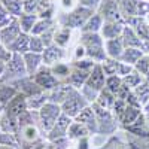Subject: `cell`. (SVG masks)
<instances>
[{"label": "cell", "instance_id": "62", "mask_svg": "<svg viewBox=\"0 0 149 149\" xmlns=\"http://www.w3.org/2000/svg\"><path fill=\"white\" fill-rule=\"evenodd\" d=\"M145 121H146V125L149 128V112H148V113H145Z\"/></svg>", "mask_w": 149, "mask_h": 149}, {"label": "cell", "instance_id": "24", "mask_svg": "<svg viewBox=\"0 0 149 149\" xmlns=\"http://www.w3.org/2000/svg\"><path fill=\"white\" fill-rule=\"evenodd\" d=\"M91 72H85V70H81V69H76L72 66V72H70V76L67 78V84H70L72 86H74L76 90H81L82 86L85 85V82L88 81V76H90Z\"/></svg>", "mask_w": 149, "mask_h": 149}, {"label": "cell", "instance_id": "60", "mask_svg": "<svg viewBox=\"0 0 149 149\" xmlns=\"http://www.w3.org/2000/svg\"><path fill=\"white\" fill-rule=\"evenodd\" d=\"M46 142H43V143H39V145H36V146H33V148H30V149H43V145H45Z\"/></svg>", "mask_w": 149, "mask_h": 149}, {"label": "cell", "instance_id": "58", "mask_svg": "<svg viewBox=\"0 0 149 149\" xmlns=\"http://www.w3.org/2000/svg\"><path fill=\"white\" fill-rule=\"evenodd\" d=\"M0 149H19L18 146H8V145H0Z\"/></svg>", "mask_w": 149, "mask_h": 149}, {"label": "cell", "instance_id": "15", "mask_svg": "<svg viewBox=\"0 0 149 149\" xmlns=\"http://www.w3.org/2000/svg\"><path fill=\"white\" fill-rule=\"evenodd\" d=\"M9 84H12V85H14L15 88L18 90V93L24 94L27 98L43 91V90L40 88V86L33 81V78H31V76H24V78H21V79L12 81V82H9Z\"/></svg>", "mask_w": 149, "mask_h": 149}, {"label": "cell", "instance_id": "21", "mask_svg": "<svg viewBox=\"0 0 149 149\" xmlns=\"http://www.w3.org/2000/svg\"><path fill=\"white\" fill-rule=\"evenodd\" d=\"M104 49H106V54H107V58H115V60H119L124 49V42H122V37H115V39H107L104 40Z\"/></svg>", "mask_w": 149, "mask_h": 149}, {"label": "cell", "instance_id": "7", "mask_svg": "<svg viewBox=\"0 0 149 149\" xmlns=\"http://www.w3.org/2000/svg\"><path fill=\"white\" fill-rule=\"evenodd\" d=\"M94 109V113L97 118V124H98V134H110L113 133L118 127V121L113 116L112 110L103 109L100 106H97L95 103L91 104Z\"/></svg>", "mask_w": 149, "mask_h": 149}, {"label": "cell", "instance_id": "34", "mask_svg": "<svg viewBox=\"0 0 149 149\" xmlns=\"http://www.w3.org/2000/svg\"><path fill=\"white\" fill-rule=\"evenodd\" d=\"M118 6L124 19L137 17V0H118Z\"/></svg>", "mask_w": 149, "mask_h": 149}, {"label": "cell", "instance_id": "2", "mask_svg": "<svg viewBox=\"0 0 149 149\" xmlns=\"http://www.w3.org/2000/svg\"><path fill=\"white\" fill-rule=\"evenodd\" d=\"M86 51V57L94 60L95 63L102 64L107 58L106 49H104V39L100 33H82L81 42Z\"/></svg>", "mask_w": 149, "mask_h": 149}, {"label": "cell", "instance_id": "35", "mask_svg": "<svg viewBox=\"0 0 149 149\" xmlns=\"http://www.w3.org/2000/svg\"><path fill=\"white\" fill-rule=\"evenodd\" d=\"M52 72V74L60 81V82H66L67 78L70 76V72H72V66L67 64V63H63V61H60V63L54 64L49 67Z\"/></svg>", "mask_w": 149, "mask_h": 149}, {"label": "cell", "instance_id": "48", "mask_svg": "<svg viewBox=\"0 0 149 149\" xmlns=\"http://www.w3.org/2000/svg\"><path fill=\"white\" fill-rule=\"evenodd\" d=\"M149 15V0H137V17L146 18Z\"/></svg>", "mask_w": 149, "mask_h": 149}, {"label": "cell", "instance_id": "8", "mask_svg": "<svg viewBox=\"0 0 149 149\" xmlns=\"http://www.w3.org/2000/svg\"><path fill=\"white\" fill-rule=\"evenodd\" d=\"M86 106H90V103L86 102V98L81 94L79 90H74L67 100L61 104V112H63L64 115L70 116V118H76L79 113H81V110L85 109Z\"/></svg>", "mask_w": 149, "mask_h": 149}, {"label": "cell", "instance_id": "54", "mask_svg": "<svg viewBox=\"0 0 149 149\" xmlns=\"http://www.w3.org/2000/svg\"><path fill=\"white\" fill-rule=\"evenodd\" d=\"M76 149H91L90 148V136L88 137H84V139H79L76 140Z\"/></svg>", "mask_w": 149, "mask_h": 149}, {"label": "cell", "instance_id": "46", "mask_svg": "<svg viewBox=\"0 0 149 149\" xmlns=\"http://www.w3.org/2000/svg\"><path fill=\"white\" fill-rule=\"evenodd\" d=\"M0 145H8V146H18V139L15 133H0ZM19 148V146H18Z\"/></svg>", "mask_w": 149, "mask_h": 149}, {"label": "cell", "instance_id": "16", "mask_svg": "<svg viewBox=\"0 0 149 149\" xmlns=\"http://www.w3.org/2000/svg\"><path fill=\"white\" fill-rule=\"evenodd\" d=\"M64 51H66L64 48H61V46H58V45H55V43L46 46L45 51L42 52L43 66L51 67V66L60 63V61H63V60H64V55H66Z\"/></svg>", "mask_w": 149, "mask_h": 149}, {"label": "cell", "instance_id": "14", "mask_svg": "<svg viewBox=\"0 0 149 149\" xmlns=\"http://www.w3.org/2000/svg\"><path fill=\"white\" fill-rule=\"evenodd\" d=\"M21 33H22V30L19 26V21H18V18H14V21L10 24H8L3 29H0V43L10 48V45L17 40V37Z\"/></svg>", "mask_w": 149, "mask_h": 149}, {"label": "cell", "instance_id": "23", "mask_svg": "<svg viewBox=\"0 0 149 149\" xmlns=\"http://www.w3.org/2000/svg\"><path fill=\"white\" fill-rule=\"evenodd\" d=\"M124 27H125V22H103L100 34L104 40L115 39V37H119L122 34Z\"/></svg>", "mask_w": 149, "mask_h": 149}, {"label": "cell", "instance_id": "45", "mask_svg": "<svg viewBox=\"0 0 149 149\" xmlns=\"http://www.w3.org/2000/svg\"><path fill=\"white\" fill-rule=\"evenodd\" d=\"M45 43L42 40L40 36H36V34H30V51L36 52V54H42L45 51Z\"/></svg>", "mask_w": 149, "mask_h": 149}, {"label": "cell", "instance_id": "3", "mask_svg": "<svg viewBox=\"0 0 149 149\" xmlns=\"http://www.w3.org/2000/svg\"><path fill=\"white\" fill-rule=\"evenodd\" d=\"M42 136L43 131L40 130L39 124H31V125H24L18 128L17 133V139H18V146L19 149H30L39 143H43V137ZM46 137V136H45Z\"/></svg>", "mask_w": 149, "mask_h": 149}, {"label": "cell", "instance_id": "18", "mask_svg": "<svg viewBox=\"0 0 149 149\" xmlns=\"http://www.w3.org/2000/svg\"><path fill=\"white\" fill-rule=\"evenodd\" d=\"M76 90L74 86H72L70 84L67 82H60V85H57L54 90H51L48 94H49V102H52V103H57V104H63L69 95Z\"/></svg>", "mask_w": 149, "mask_h": 149}, {"label": "cell", "instance_id": "12", "mask_svg": "<svg viewBox=\"0 0 149 149\" xmlns=\"http://www.w3.org/2000/svg\"><path fill=\"white\" fill-rule=\"evenodd\" d=\"M29 110V106H27V97L18 93L12 100L8 103V106L5 107L3 110V113L8 115L9 118H14V119H18L24 112H27Z\"/></svg>", "mask_w": 149, "mask_h": 149}, {"label": "cell", "instance_id": "33", "mask_svg": "<svg viewBox=\"0 0 149 149\" xmlns=\"http://www.w3.org/2000/svg\"><path fill=\"white\" fill-rule=\"evenodd\" d=\"M127 131L136 134V136H143V137H148L149 136V128L146 125V121H145V113H142L137 119H136L131 125L125 127Z\"/></svg>", "mask_w": 149, "mask_h": 149}, {"label": "cell", "instance_id": "57", "mask_svg": "<svg viewBox=\"0 0 149 149\" xmlns=\"http://www.w3.org/2000/svg\"><path fill=\"white\" fill-rule=\"evenodd\" d=\"M43 149H55V148H54V145H52L51 142H48V140H46V143L43 145Z\"/></svg>", "mask_w": 149, "mask_h": 149}, {"label": "cell", "instance_id": "63", "mask_svg": "<svg viewBox=\"0 0 149 149\" xmlns=\"http://www.w3.org/2000/svg\"><path fill=\"white\" fill-rule=\"evenodd\" d=\"M0 133H2V121H0Z\"/></svg>", "mask_w": 149, "mask_h": 149}, {"label": "cell", "instance_id": "41", "mask_svg": "<svg viewBox=\"0 0 149 149\" xmlns=\"http://www.w3.org/2000/svg\"><path fill=\"white\" fill-rule=\"evenodd\" d=\"M133 93L136 94V97L139 98V102L142 103V106L146 104V102L149 100V81L146 79L143 84H140L137 88H134Z\"/></svg>", "mask_w": 149, "mask_h": 149}, {"label": "cell", "instance_id": "53", "mask_svg": "<svg viewBox=\"0 0 149 149\" xmlns=\"http://www.w3.org/2000/svg\"><path fill=\"white\" fill-rule=\"evenodd\" d=\"M79 2V5L81 6H84V8H88V9H97L98 8V5H100V2L102 0H78Z\"/></svg>", "mask_w": 149, "mask_h": 149}, {"label": "cell", "instance_id": "6", "mask_svg": "<svg viewBox=\"0 0 149 149\" xmlns=\"http://www.w3.org/2000/svg\"><path fill=\"white\" fill-rule=\"evenodd\" d=\"M24 76H29L27 69H26V63H24V57L21 54H15L12 55V58L6 63V70L5 74L2 76L0 82H12V81H17L21 79Z\"/></svg>", "mask_w": 149, "mask_h": 149}, {"label": "cell", "instance_id": "5", "mask_svg": "<svg viewBox=\"0 0 149 149\" xmlns=\"http://www.w3.org/2000/svg\"><path fill=\"white\" fill-rule=\"evenodd\" d=\"M94 14L93 9L84 8V6H76L74 9L69 10L67 14H64L63 17L60 18V26L63 27H69V29H82V26L86 22L91 15Z\"/></svg>", "mask_w": 149, "mask_h": 149}, {"label": "cell", "instance_id": "55", "mask_svg": "<svg viewBox=\"0 0 149 149\" xmlns=\"http://www.w3.org/2000/svg\"><path fill=\"white\" fill-rule=\"evenodd\" d=\"M61 6H63L66 10H72L74 9V0H61Z\"/></svg>", "mask_w": 149, "mask_h": 149}, {"label": "cell", "instance_id": "49", "mask_svg": "<svg viewBox=\"0 0 149 149\" xmlns=\"http://www.w3.org/2000/svg\"><path fill=\"white\" fill-rule=\"evenodd\" d=\"M39 2L40 0H24V12H27V14H36L37 8H39Z\"/></svg>", "mask_w": 149, "mask_h": 149}, {"label": "cell", "instance_id": "37", "mask_svg": "<svg viewBox=\"0 0 149 149\" xmlns=\"http://www.w3.org/2000/svg\"><path fill=\"white\" fill-rule=\"evenodd\" d=\"M37 19H39V17H37L36 14H27V12H22V14L18 17V21H19L22 33H29L30 34Z\"/></svg>", "mask_w": 149, "mask_h": 149}, {"label": "cell", "instance_id": "40", "mask_svg": "<svg viewBox=\"0 0 149 149\" xmlns=\"http://www.w3.org/2000/svg\"><path fill=\"white\" fill-rule=\"evenodd\" d=\"M145 81H146V79L142 76L139 72H136V70H133L130 74H127V76H124V78H122V84H124V85H127L130 90L137 88V86H139L140 84H143Z\"/></svg>", "mask_w": 149, "mask_h": 149}, {"label": "cell", "instance_id": "28", "mask_svg": "<svg viewBox=\"0 0 149 149\" xmlns=\"http://www.w3.org/2000/svg\"><path fill=\"white\" fill-rule=\"evenodd\" d=\"M143 54H145L143 49H139V48H125L119 60L122 61V63L130 64V66L134 67L136 64H137V61L143 57Z\"/></svg>", "mask_w": 149, "mask_h": 149}, {"label": "cell", "instance_id": "11", "mask_svg": "<svg viewBox=\"0 0 149 149\" xmlns=\"http://www.w3.org/2000/svg\"><path fill=\"white\" fill-rule=\"evenodd\" d=\"M102 67L106 73V76H127V74H130L134 67L130 66V64H125V63H122L121 60H115V58H106L103 63H102Z\"/></svg>", "mask_w": 149, "mask_h": 149}, {"label": "cell", "instance_id": "1", "mask_svg": "<svg viewBox=\"0 0 149 149\" xmlns=\"http://www.w3.org/2000/svg\"><path fill=\"white\" fill-rule=\"evenodd\" d=\"M106 78H107V76H106V73H104L102 64H97V66L91 70L90 76H88V81H86L85 85L79 90L81 94L86 98V102H88L90 104H93V103L95 102L98 93L104 88Z\"/></svg>", "mask_w": 149, "mask_h": 149}, {"label": "cell", "instance_id": "51", "mask_svg": "<svg viewBox=\"0 0 149 149\" xmlns=\"http://www.w3.org/2000/svg\"><path fill=\"white\" fill-rule=\"evenodd\" d=\"M82 58H86V51L82 43H79L76 48H74V52H73V61L76 60H82Z\"/></svg>", "mask_w": 149, "mask_h": 149}, {"label": "cell", "instance_id": "64", "mask_svg": "<svg viewBox=\"0 0 149 149\" xmlns=\"http://www.w3.org/2000/svg\"><path fill=\"white\" fill-rule=\"evenodd\" d=\"M146 21H148V22H149V15H148V17H146Z\"/></svg>", "mask_w": 149, "mask_h": 149}, {"label": "cell", "instance_id": "9", "mask_svg": "<svg viewBox=\"0 0 149 149\" xmlns=\"http://www.w3.org/2000/svg\"><path fill=\"white\" fill-rule=\"evenodd\" d=\"M97 14L103 18L104 22H125L119 10L118 0H102L97 8Z\"/></svg>", "mask_w": 149, "mask_h": 149}, {"label": "cell", "instance_id": "32", "mask_svg": "<svg viewBox=\"0 0 149 149\" xmlns=\"http://www.w3.org/2000/svg\"><path fill=\"white\" fill-rule=\"evenodd\" d=\"M49 102V94L48 91H42L36 95H31L27 98V106H29V110H40L46 103Z\"/></svg>", "mask_w": 149, "mask_h": 149}, {"label": "cell", "instance_id": "17", "mask_svg": "<svg viewBox=\"0 0 149 149\" xmlns=\"http://www.w3.org/2000/svg\"><path fill=\"white\" fill-rule=\"evenodd\" d=\"M74 121H78L81 124L90 130L91 134H98V124H97V118H95V113H94V109L93 106H86L85 109L81 110V113L74 118Z\"/></svg>", "mask_w": 149, "mask_h": 149}, {"label": "cell", "instance_id": "56", "mask_svg": "<svg viewBox=\"0 0 149 149\" xmlns=\"http://www.w3.org/2000/svg\"><path fill=\"white\" fill-rule=\"evenodd\" d=\"M5 70H6V63L0 60V79H2V76L5 74Z\"/></svg>", "mask_w": 149, "mask_h": 149}, {"label": "cell", "instance_id": "29", "mask_svg": "<svg viewBox=\"0 0 149 149\" xmlns=\"http://www.w3.org/2000/svg\"><path fill=\"white\" fill-rule=\"evenodd\" d=\"M115 102H116V95H115L113 93H110L109 90L103 88L100 93H98V95H97V98H95L94 103H95L97 106L103 107V109L112 110V107H113Z\"/></svg>", "mask_w": 149, "mask_h": 149}, {"label": "cell", "instance_id": "10", "mask_svg": "<svg viewBox=\"0 0 149 149\" xmlns=\"http://www.w3.org/2000/svg\"><path fill=\"white\" fill-rule=\"evenodd\" d=\"M31 78H33V81L39 85L43 91H48V93L51 91V90H54L57 85H60V81L52 74L51 69H49L48 66H42Z\"/></svg>", "mask_w": 149, "mask_h": 149}, {"label": "cell", "instance_id": "39", "mask_svg": "<svg viewBox=\"0 0 149 149\" xmlns=\"http://www.w3.org/2000/svg\"><path fill=\"white\" fill-rule=\"evenodd\" d=\"M0 2L9 10L10 15H14L17 18L24 12V0H0Z\"/></svg>", "mask_w": 149, "mask_h": 149}, {"label": "cell", "instance_id": "52", "mask_svg": "<svg viewBox=\"0 0 149 149\" xmlns=\"http://www.w3.org/2000/svg\"><path fill=\"white\" fill-rule=\"evenodd\" d=\"M51 143L54 145L55 149H69L70 140H69V137H61V139H57V140H54Z\"/></svg>", "mask_w": 149, "mask_h": 149}, {"label": "cell", "instance_id": "31", "mask_svg": "<svg viewBox=\"0 0 149 149\" xmlns=\"http://www.w3.org/2000/svg\"><path fill=\"white\" fill-rule=\"evenodd\" d=\"M103 18L98 15V14H93L88 19H86V22L82 26L81 31L82 33H100L102 27H103Z\"/></svg>", "mask_w": 149, "mask_h": 149}, {"label": "cell", "instance_id": "13", "mask_svg": "<svg viewBox=\"0 0 149 149\" xmlns=\"http://www.w3.org/2000/svg\"><path fill=\"white\" fill-rule=\"evenodd\" d=\"M72 122H73V118L61 113V116L55 122V125L52 127V130L46 134V140L48 142H54V140L61 139V137H67V131H69V127H70Z\"/></svg>", "mask_w": 149, "mask_h": 149}, {"label": "cell", "instance_id": "38", "mask_svg": "<svg viewBox=\"0 0 149 149\" xmlns=\"http://www.w3.org/2000/svg\"><path fill=\"white\" fill-rule=\"evenodd\" d=\"M55 27V24H54V18H39L36 21L34 24V27L31 30L30 34H36V36H42L45 34L46 31H49L51 29Z\"/></svg>", "mask_w": 149, "mask_h": 149}, {"label": "cell", "instance_id": "42", "mask_svg": "<svg viewBox=\"0 0 149 149\" xmlns=\"http://www.w3.org/2000/svg\"><path fill=\"white\" fill-rule=\"evenodd\" d=\"M134 70L139 72L145 79L149 81V54H143V57L137 61V64L134 66Z\"/></svg>", "mask_w": 149, "mask_h": 149}, {"label": "cell", "instance_id": "27", "mask_svg": "<svg viewBox=\"0 0 149 149\" xmlns=\"http://www.w3.org/2000/svg\"><path fill=\"white\" fill-rule=\"evenodd\" d=\"M10 51L12 52H15V54H21L24 55L26 52L30 51V34L29 33H21L18 37H17V40L10 45Z\"/></svg>", "mask_w": 149, "mask_h": 149}, {"label": "cell", "instance_id": "25", "mask_svg": "<svg viewBox=\"0 0 149 149\" xmlns=\"http://www.w3.org/2000/svg\"><path fill=\"white\" fill-rule=\"evenodd\" d=\"M88 136H91L90 130L86 128L84 124L78 122V121H74L70 124V127H69V131H67V137L70 142H76L79 139H84V137H88Z\"/></svg>", "mask_w": 149, "mask_h": 149}, {"label": "cell", "instance_id": "20", "mask_svg": "<svg viewBox=\"0 0 149 149\" xmlns=\"http://www.w3.org/2000/svg\"><path fill=\"white\" fill-rule=\"evenodd\" d=\"M121 37H122V42H124V46L125 48H139V49H143L145 51L143 40L137 36V33H136L130 26H127V24H125V27H124Z\"/></svg>", "mask_w": 149, "mask_h": 149}, {"label": "cell", "instance_id": "43", "mask_svg": "<svg viewBox=\"0 0 149 149\" xmlns=\"http://www.w3.org/2000/svg\"><path fill=\"white\" fill-rule=\"evenodd\" d=\"M122 86V78L121 76H107L106 78V85H104V88L109 90L110 93H113L116 95V93L119 91V88Z\"/></svg>", "mask_w": 149, "mask_h": 149}, {"label": "cell", "instance_id": "47", "mask_svg": "<svg viewBox=\"0 0 149 149\" xmlns=\"http://www.w3.org/2000/svg\"><path fill=\"white\" fill-rule=\"evenodd\" d=\"M14 18H17V17L10 15L9 10L3 6L2 2H0V29H3V27L8 26V24H10L12 21H14Z\"/></svg>", "mask_w": 149, "mask_h": 149}, {"label": "cell", "instance_id": "4", "mask_svg": "<svg viewBox=\"0 0 149 149\" xmlns=\"http://www.w3.org/2000/svg\"><path fill=\"white\" fill-rule=\"evenodd\" d=\"M61 113H63L61 112V106L57 103H52V102H48L40 110H37V115H39V127L45 136L52 130V127L55 125V122L58 121Z\"/></svg>", "mask_w": 149, "mask_h": 149}, {"label": "cell", "instance_id": "44", "mask_svg": "<svg viewBox=\"0 0 149 149\" xmlns=\"http://www.w3.org/2000/svg\"><path fill=\"white\" fill-rule=\"evenodd\" d=\"M98 63H95L94 60L91 58H82V60H76V61H72V66L76 67V69H81V70H85V72H91Z\"/></svg>", "mask_w": 149, "mask_h": 149}, {"label": "cell", "instance_id": "50", "mask_svg": "<svg viewBox=\"0 0 149 149\" xmlns=\"http://www.w3.org/2000/svg\"><path fill=\"white\" fill-rule=\"evenodd\" d=\"M12 55H14V52H12L8 46H5L3 43H0V60L5 61V63H8V61L12 58Z\"/></svg>", "mask_w": 149, "mask_h": 149}, {"label": "cell", "instance_id": "22", "mask_svg": "<svg viewBox=\"0 0 149 149\" xmlns=\"http://www.w3.org/2000/svg\"><path fill=\"white\" fill-rule=\"evenodd\" d=\"M24 57V63H26V69L29 76H33V74L39 70L43 66V60H42V54H36V52H26L22 55Z\"/></svg>", "mask_w": 149, "mask_h": 149}, {"label": "cell", "instance_id": "61", "mask_svg": "<svg viewBox=\"0 0 149 149\" xmlns=\"http://www.w3.org/2000/svg\"><path fill=\"white\" fill-rule=\"evenodd\" d=\"M143 43H145V54H149V40L143 42Z\"/></svg>", "mask_w": 149, "mask_h": 149}, {"label": "cell", "instance_id": "36", "mask_svg": "<svg viewBox=\"0 0 149 149\" xmlns=\"http://www.w3.org/2000/svg\"><path fill=\"white\" fill-rule=\"evenodd\" d=\"M143 113V110L142 109H137V107H133V106H127L125 112H124V115L121 116L119 122H121V125L125 128L128 125H131V124L137 119L140 115Z\"/></svg>", "mask_w": 149, "mask_h": 149}, {"label": "cell", "instance_id": "30", "mask_svg": "<svg viewBox=\"0 0 149 149\" xmlns=\"http://www.w3.org/2000/svg\"><path fill=\"white\" fill-rule=\"evenodd\" d=\"M70 39H72V29L63 27V26H60V29L55 27V31H54V43L55 45L66 49L70 43Z\"/></svg>", "mask_w": 149, "mask_h": 149}, {"label": "cell", "instance_id": "19", "mask_svg": "<svg viewBox=\"0 0 149 149\" xmlns=\"http://www.w3.org/2000/svg\"><path fill=\"white\" fill-rule=\"evenodd\" d=\"M125 24L130 26L143 42L149 40V22L143 17H131L125 19Z\"/></svg>", "mask_w": 149, "mask_h": 149}, {"label": "cell", "instance_id": "59", "mask_svg": "<svg viewBox=\"0 0 149 149\" xmlns=\"http://www.w3.org/2000/svg\"><path fill=\"white\" fill-rule=\"evenodd\" d=\"M142 110H143V113H148V112H149V100L146 102V104L143 106V109H142Z\"/></svg>", "mask_w": 149, "mask_h": 149}, {"label": "cell", "instance_id": "26", "mask_svg": "<svg viewBox=\"0 0 149 149\" xmlns=\"http://www.w3.org/2000/svg\"><path fill=\"white\" fill-rule=\"evenodd\" d=\"M17 94H18V90H17L12 84L0 82V106L3 107V110H5V107L8 106V103H9Z\"/></svg>", "mask_w": 149, "mask_h": 149}]
</instances>
